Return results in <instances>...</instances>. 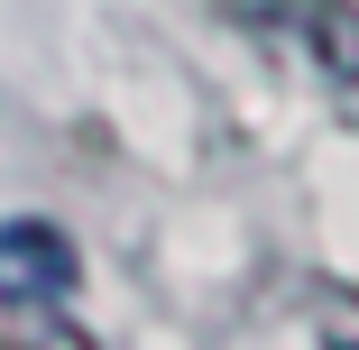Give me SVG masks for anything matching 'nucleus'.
<instances>
[{"mask_svg":"<svg viewBox=\"0 0 359 350\" xmlns=\"http://www.w3.org/2000/svg\"><path fill=\"white\" fill-rule=\"evenodd\" d=\"M304 295H313V304H304L313 341H323V350H359V295H350V286H332V276H313Z\"/></svg>","mask_w":359,"mask_h":350,"instance_id":"nucleus-4","label":"nucleus"},{"mask_svg":"<svg viewBox=\"0 0 359 350\" xmlns=\"http://www.w3.org/2000/svg\"><path fill=\"white\" fill-rule=\"evenodd\" d=\"M0 350H93V332H74L65 314H46V304H19V295H10V314H0Z\"/></svg>","mask_w":359,"mask_h":350,"instance_id":"nucleus-3","label":"nucleus"},{"mask_svg":"<svg viewBox=\"0 0 359 350\" xmlns=\"http://www.w3.org/2000/svg\"><path fill=\"white\" fill-rule=\"evenodd\" d=\"M258 19L295 37L323 83L359 93V0H258Z\"/></svg>","mask_w":359,"mask_h":350,"instance_id":"nucleus-2","label":"nucleus"},{"mask_svg":"<svg viewBox=\"0 0 359 350\" xmlns=\"http://www.w3.org/2000/svg\"><path fill=\"white\" fill-rule=\"evenodd\" d=\"M74 276H83V258H74V240H65L55 222H37V213L0 222V295H19V304H65Z\"/></svg>","mask_w":359,"mask_h":350,"instance_id":"nucleus-1","label":"nucleus"}]
</instances>
